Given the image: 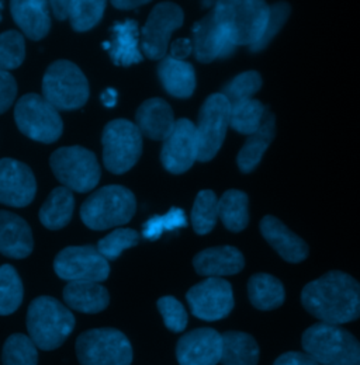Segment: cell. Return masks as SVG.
Masks as SVG:
<instances>
[{
  "label": "cell",
  "mask_w": 360,
  "mask_h": 365,
  "mask_svg": "<svg viewBox=\"0 0 360 365\" xmlns=\"http://www.w3.org/2000/svg\"><path fill=\"white\" fill-rule=\"evenodd\" d=\"M103 163L114 175L131 170L142 153V135L134 123L129 120L110 121L101 135Z\"/></svg>",
  "instance_id": "30bf717a"
},
{
  "label": "cell",
  "mask_w": 360,
  "mask_h": 365,
  "mask_svg": "<svg viewBox=\"0 0 360 365\" xmlns=\"http://www.w3.org/2000/svg\"><path fill=\"white\" fill-rule=\"evenodd\" d=\"M262 88V78L256 71H248L235 76L226 83L221 94L228 100L229 106L251 100L255 93Z\"/></svg>",
  "instance_id": "74e56055"
},
{
  "label": "cell",
  "mask_w": 360,
  "mask_h": 365,
  "mask_svg": "<svg viewBox=\"0 0 360 365\" xmlns=\"http://www.w3.org/2000/svg\"><path fill=\"white\" fill-rule=\"evenodd\" d=\"M303 349L319 365H360V341L341 326L313 324L303 334Z\"/></svg>",
  "instance_id": "3957f363"
},
{
  "label": "cell",
  "mask_w": 360,
  "mask_h": 365,
  "mask_svg": "<svg viewBox=\"0 0 360 365\" xmlns=\"http://www.w3.org/2000/svg\"><path fill=\"white\" fill-rule=\"evenodd\" d=\"M214 14L234 46H255L269 21L270 6L262 0L217 1Z\"/></svg>",
  "instance_id": "7a4b0ae2"
},
{
  "label": "cell",
  "mask_w": 360,
  "mask_h": 365,
  "mask_svg": "<svg viewBox=\"0 0 360 365\" xmlns=\"http://www.w3.org/2000/svg\"><path fill=\"white\" fill-rule=\"evenodd\" d=\"M184 21L183 10L176 3H158L148 16L141 30V49L152 61L164 59L168 52L171 37Z\"/></svg>",
  "instance_id": "7c38bea8"
},
{
  "label": "cell",
  "mask_w": 360,
  "mask_h": 365,
  "mask_svg": "<svg viewBox=\"0 0 360 365\" xmlns=\"http://www.w3.org/2000/svg\"><path fill=\"white\" fill-rule=\"evenodd\" d=\"M158 76L171 96L187 98L196 89V72L191 63L165 56L158 65Z\"/></svg>",
  "instance_id": "4316f807"
},
{
  "label": "cell",
  "mask_w": 360,
  "mask_h": 365,
  "mask_svg": "<svg viewBox=\"0 0 360 365\" xmlns=\"http://www.w3.org/2000/svg\"><path fill=\"white\" fill-rule=\"evenodd\" d=\"M158 309L164 318L165 326L174 331V333H180L186 329L187 326V312L184 307L180 304L179 301L174 297H162L158 301Z\"/></svg>",
  "instance_id": "60d3db41"
},
{
  "label": "cell",
  "mask_w": 360,
  "mask_h": 365,
  "mask_svg": "<svg viewBox=\"0 0 360 365\" xmlns=\"http://www.w3.org/2000/svg\"><path fill=\"white\" fill-rule=\"evenodd\" d=\"M54 270L61 279L103 282L109 278V262L94 246H69L58 253L54 260Z\"/></svg>",
  "instance_id": "4fadbf2b"
},
{
  "label": "cell",
  "mask_w": 360,
  "mask_h": 365,
  "mask_svg": "<svg viewBox=\"0 0 360 365\" xmlns=\"http://www.w3.org/2000/svg\"><path fill=\"white\" fill-rule=\"evenodd\" d=\"M193 266L200 275L221 278L239 273L245 266V259L234 246H217L200 252L194 257Z\"/></svg>",
  "instance_id": "cb8c5ba5"
},
{
  "label": "cell",
  "mask_w": 360,
  "mask_h": 365,
  "mask_svg": "<svg viewBox=\"0 0 360 365\" xmlns=\"http://www.w3.org/2000/svg\"><path fill=\"white\" fill-rule=\"evenodd\" d=\"M37 182L33 170L16 159H0V204L23 208L33 202Z\"/></svg>",
  "instance_id": "9a60e30c"
},
{
  "label": "cell",
  "mask_w": 360,
  "mask_h": 365,
  "mask_svg": "<svg viewBox=\"0 0 360 365\" xmlns=\"http://www.w3.org/2000/svg\"><path fill=\"white\" fill-rule=\"evenodd\" d=\"M1 359L3 365H37V346L24 334H11L3 346Z\"/></svg>",
  "instance_id": "d590c367"
},
{
  "label": "cell",
  "mask_w": 360,
  "mask_h": 365,
  "mask_svg": "<svg viewBox=\"0 0 360 365\" xmlns=\"http://www.w3.org/2000/svg\"><path fill=\"white\" fill-rule=\"evenodd\" d=\"M172 107L159 97L144 101L135 114V125L141 135L154 140H165L175 128Z\"/></svg>",
  "instance_id": "d6986e66"
},
{
  "label": "cell",
  "mask_w": 360,
  "mask_h": 365,
  "mask_svg": "<svg viewBox=\"0 0 360 365\" xmlns=\"http://www.w3.org/2000/svg\"><path fill=\"white\" fill-rule=\"evenodd\" d=\"M290 10H291L290 4L284 3V1H277L270 7L269 21H268L266 30H265L262 38L255 46H251L252 52L261 51L269 44L271 38L280 31V29L287 21V19L290 16Z\"/></svg>",
  "instance_id": "b9f144b4"
},
{
  "label": "cell",
  "mask_w": 360,
  "mask_h": 365,
  "mask_svg": "<svg viewBox=\"0 0 360 365\" xmlns=\"http://www.w3.org/2000/svg\"><path fill=\"white\" fill-rule=\"evenodd\" d=\"M75 327L74 314L52 297L36 298L27 311V330L33 343L45 351L64 344Z\"/></svg>",
  "instance_id": "277c9868"
},
{
  "label": "cell",
  "mask_w": 360,
  "mask_h": 365,
  "mask_svg": "<svg viewBox=\"0 0 360 365\" xmlns=\"http://www.w3.org/2000/svg\"><path fill=\"white\" fill-rule=\"evenodd\" d=\"M103 48L109 51V49H110V41H104V43H103Z\"/></svg>",
  "instance_id": "c3c4849f"
},
{
  "label": "cell",
  "mask_w": 360,
  "mask_h": 365,
  "mask_svg": "<svg viewBox=\"0 0 360 365\" xmlns=\"http://www.w3.org/2000/svg\"><path fill=\"white\" fill-rule=\"evenodd\" d=\"M274 135H276V117L266 110L261 128L255 134L249 135L245 145L238 153L236 162L242 173H251L258 168Z\"/></svg>",
  "instance_id": "83f0119b"
},
{
  "label": "cell",
  "mask_w": 360,
  "mask_h": 365,
  "mask_svg": "<svg viewBox=\"0 0 360 365\" xmlns=\"http://www.w3.org/2000/svg\"><path fill=\"white\" fill-rule=\"evenodd\" d=\"M186 298L191 314L207 322L224 319L234 309L232 287L223 278H206L191 287Z\"/></svg>",
  "instance_id": "5bb4252c"
},
{
  "label": "cell",
  "mask_w": 360,
  "mask_h": 365,
  "mask_svg": "<svg viewBox=\"0 0 360 365\" xmlns=\"http://www.w3.org/2000/svg\"><path fill=\"white\" fill-rule=\"evenodd\" d=\"M76 356L82 365H131L133 347L117 329H91L76 339Z\"/></svg>",
  "instance_id": "ba28073f"
},
{
  "label": "cell",
  "mask_w": 360,
  "mask_h": 365,
  "mask_svg": "<svg viewBox=\"0 0 360 365\" xmlns=\"http://www.w3.org/2000/svg\"><path fill=\"white\" fill-rule=\"evenodd\" d=\"M74 210L75 198L72 191L66 187H56L49 192L40 210V222L51 230L65 228L72 220Z\"/></svg>",
  "instance_id": "f1b7e54d"
},
{
  "label": "cell",
  "mask_w": 360,
  "mask_h": 365,
  "mask_svg": "<svg viewBox=\"0 0 360 365\" xmlns=\"http://www.w3.org/2000/svg\"><path fill=\"white\" fill-rule=\"evenodd\" d=\"M139 242V233L134 229L120 228L113 230L97 242L96 249L109 262L116 260L119 256L130 247H134Z\"/></svg>",
  "instance_id": "f35d334b"
},
{
  "label": "cell",
  "mask_w": 360,
  "mask_h": 365,
  "mask_svg": "<svg viewBox=\"0 0 360 365\" xmlns=\"http://www.w3.org/2000/svg\"><path fill=\"white\" fill-rule=\"evenodd\" d=\"M187 224V217L181 208H171L165 215H156L148 220L142 229V236L148 240H156L164 232L186 228Z\"/></svg>",
  "instance_id": "ab89813d"
},
{
  "label": "cell",
  "mask_w": 360,
  "mask_h": 365,
  "mask_svg": "<svg viewBox=\"0 0 360 365\" xmlns=\"http://www.w3.org/2000/svg\"><path fill=\"white\" fill-rule=\"evenodd\" d=\"M113 38L110 41V58L117 66H131L139 63L144 55L139 49V26L135 20L116 23L110 29Z\"/></svg>",
  "instance_id": "d4e9b609"
},
{
  "label": "cell",
  "mask_w": 360,
  "mask_h": 365,
  "mask_svg": "<svg viewBox=\"0 0 360 365\" xmlns=\"http://www.w3.org/2000/svg\"><path fill=\"white\" fill-rule=\"evenodd\" d=\"M51 10L56 20H69L76 33H86L103 19L106 1L101 0H52Z\"/></svg>",
  "instance_id": "44dd1931"
},
{
  "label": "cell",
  "mask_w": 360,
  "mask_h": 365,
  "mask_svg": "<svg viewBox=\"0 0 360 365\" xmlns=\"http://www.w3.org/2000/svg\"><path fill=\"white\" fill-rule=\"evenodd\" d=\"M221 363L224 365H258L259 346L256 340L242 331H225Z\"/></svg>",
  "instance_id": "f546056e"
},
{
  "label": "cell",
  "mask_w": 360,
  "mask_h": 365,
  "mask_svg": "<svg viewBox=\"0 0 360 365\" xmlns=\"http://www.w3.org/2000/svg\"><path fill=\"white\" fill-rule=\"evenodd\" d=\"M193 52L199 62L209 63L217 58H226L236 49L228 33L217 20L214 10L193 26Z\"/></svg>",
  "instance_id": "ac0fdd59"
},
{
  "label": "cell",
  "mask_w": 360,
  "mask_h": 365,
  "mask_svg": "<svg viewBox=\"0 0 360 365\" xmlns=\"http://www.w3.org/2000/svg\"><path fill=\"white\" fill-rule=\"evenodd\" d=\"M26 58V41L20 31L9 30L0 34V69H17Z\"/></svg>",
  "instance_id": "8d00e7d4"
},
{
  "label": "cell",
  "mask_w": 360,
  "mask_h": 365,
  "mask_svg": "<svg viewBox=\"0 0 360 365\" xmlns=\"http://www.w3.org/2000/svg\"><path fill=\"white\" fill-rule=\"evenodd\" d=\"M34 249L30 225L19 215L0 210V253L10 259H26Z\"/></svg>",
  "instance_id": "ffe728a7"
},
{
  "label": "cell",
  "mask_w": 360,
  "mask_h": 365,
  "mask_svg": "<svg viewBox=\"0 0 360 365\" xmlns=\"http://www.w3.org/2000/svg\"><path fill=\"white\" fill-rule=\"evenodd\" d=\"M100 98L104 107H114L117 104V91L114 89H107L101 93Z\"/></svg>",
  "instance_id": "7dc6e473"
},
{
  "label": "cell",
  "mask_w": 360,
  "mask_h": 365,
  "mask_svg": "<svg viewBox=\"0 0 360 365\" xmlns=\"http://www.w3.org/2000/svg\"><path fill=\"white\" fill-rule=\"evenodd\" d=\"M24 297L23 282L16 269L10 264L0 267V317L14 314Z\"/></svg>",
  "instance_id": "836d02e7"
},
{
  "label": "cell",
  "mask_w": 360,
  "mask_h": 365,
  "mask_svg": "<svg viewBox=\"0 0 360 365\" xmlns=\"http://www.w3.org/2000/svg\"><path fill=\"white\" fill-rule=\"evenodd\" d=\"M14 120L23 135L46 145L58 140L64 131L58 110L36 93H29L19 98L14 108Z\"/></svg>",
  "instance_id": "9c48e42d"
},
{
  "label": "cell",
  "mask_w": 360,
  "mask_h": 365,
  "mask_svg": "<svg viewBox=\"0 0 360 365\" xmlns=\"http://www.w3.org/2000/svg\"><path fill=\"white\" fill-rule=\"evenodd\" d=\"M231 106L221 93L211 94L200 108L196 125L197 160H211L224 143L229 127Z\"/></svg>",
  "instance_id": "8fae6325"
},
{
  "label": "cell",
  "mask_w": 360,
  "mask_h": 365,
  "mask_svg": "<svg viewBox=\"0 0 360 365\" xmlns=\"http://www.w3.org/2000/svg\"><path fill=\"white\" fill-rule=\"evenodd\" d=\"M1 9H3V3L0 1V21H1Z\"/></svg>",
  "instance_id": "681fc988"
},
{
  "label": "cell",
  "mask_w": 360,
  "mask_h": 365,
  "mask_svg": "<svg viewBox=\"0 0 360 365\" xmlns=\"http://www.w3.org/2000/svg\"><path fill=\"white\" fill-rule=\"evenodd\" d=\"M191 52H193V44L187 38H179L171 46V56L178 61H183Z\"/></svg>",
  "instance_id": "f6af8a7d"
},
{
  "label": "cell",
  "mask_w": 360,
  "mask_h": 365,
  "mask_svg": "<svg viewBox=\"0 0 360 365\" xmlns=\"http://www.w3.org/2000/svg\"><path fill=\"white\" fill-rule=\"evenodd\" d=\"M197 160V139L196 125L180 118L175 124L171 135L164 140L161 150V162L164 168L174 175L187 172Z\"/></svg>",
  "instance_id": "2e32d148"
},
{
  "label": "cell",
  "mask_w": 360,
  "mask_h": 365,
  "mask_svg": "<svg viewBox=\"0 0 360 365\" xmlns=\"http://www.w3.org/2000/svg\"><path fill=\"white\" fill-rule=\"evenodd\" d=\"M219 220V198L214 191L203 190L197 194L191 210V225L197 235L210 233Z\"/></svg>",
  "instance_id": "e575fe53"
},
{
  "label": "cell",
  "mask_w": 360,
  "mask_h": 365,
  "mask_svg": "<svg viewBox=\"0 0 360 365\" xmlns=\"http://www.w3.org/2000/svg\"><path fill=\"white\" fill-rule=\"evenodd\" d=\"M49 166L56 180L71 191L89 192L101 178L96 155L79 145L56 149L49 158Z\"/></svg>",
  "instance_id": "52a82bcc"
},
{
  "label": "cell",
  "mask_w": 360,
  "mask_h": 365,
  "mask_svg": "<svg viewBox=\"0 0 360 365\" xmlns=\"http://www.w3.org/2000/svg\"><path fill=\"white\" fill-rule=\"evenodd\" d=\"M17 96L16 79L9 73L0 69V114L6 113Z\"/></svg>",
  "instance_id": "7bdbcfd3"
},
{
  "label": "cell",
  "mask_w": 360,
  "mask_h": 365,
  "mask_svg": "<svg viewBox=\"0 0 360 365\" xmlns=\"http://www.w3.org/2000/svg\"><path fill=\"white\" fill-rule=\"evenodd\" d=\"M301 302L321 323H349L360 318V284L349 274L329 272L304 287Z\"/></svg>",
  "instance_id": "6da1fadb"
},
{
  "label": "cell",
  "mask_w": 360,
  "mask_h": 365,
  "mask_svg": "<svg viewBox=\"0 0 360 365\" xmlns=\"http://www.w3.org/2000/svg\"><path fill=\"white\" fill-rule=\"evenodd\" d=\"M136 211L131 190L123 185H106L94 191L81 207L82 222L93 230L121 227L129 224Z\"/></svg>",
  "instance_id": "5b68a950"
},
{
  "label": "cell",
  "mask_w": 360,
  "mask_h": 365,
  "mask_svg": "<svg viewBox=\"0 0 360 365\" xmlns=\"http://www.w3.org/2000/svg\"><path fill=\"white\" fill-rule=\"evenodd\" d=\"M111 3L114 7H117L120 10H131V9L141 7L144 4H148L149 1H146V0H114Z\"/></svg>",
  "instance_id": "bcb514c9"
},
{
  "label": "cell",
  "mask_w": 360,
  "mask_h": 365,
  "mask_svg": "<svg viewBox=\"0 0 360 365\" xmlns=\"http://www.w3.org/2000/svg\"><path fill=\"white\" fill-rule=\"evenodd\" d=\"M261 232L270 246L289 263H300L309 256L307 243L280 220L268 215L261 221Z\"/></svg>",
  "instance_id": "7402d4cb"
},
{
  "label": "cell",
  "mask_w": 360,
  "mask_h": 365,
  "mask_svg": "<svg viewBox=\"0 0 360 365\" xmlns=\"http://www.w3.org/2000/svg\"><path fill=\"white\" fill-rule=\"evenodd\" d=\"M223 337L210 327L194 329L183 334L176 346L180 365H217L221 361Z\"/></svg>",
  "instance_id": "e0dca14e"
},
{
  "label": "cell",
  "mask_w": 360,
  "mask_h": 365,
  "mask_svg": "<svg viewBox=\"0 0 360 365\" xmlns=\"http://www.w3.org/2000/svg\"><path fill=\"white\" fill-rule=\"evenodd\" d=\"M248 294L252 305L261 311L276 309L284 302V287L270 274L252 275L248 282Z\"/></svg>",
  "instance_id": "4dcf8cb0"
},
{
  "label": "cell",
  "mask_w": 360,
  "mask_h": 365,
  "mask_svg": "<svg viewBox=\"0 0 360 365\" xmlns=\"http://www.w3.org/2000/svg\"><path fill=\"white\" fill-rule=\"evenodd\" d=\"M265 113V106L255 98L234 104L229 111V127L242 135H252L261 128Z\"/></svg>",
  "instance_id": "d6a6232c"
},
{
  "label": "cell",
  "mask_w": 360,
  "mask_h": 365,
  "mask_svg": "<svg viewBox=\"0 0 360 365\" xmlns=\"http://www.w3.org/2000/svg\"><path fill=\"white\" fill-rule=\"evenodd\" d=\"M273 365H319L306 353L289 351L281 354Z\"/></svg>",
  "instance_id": "ee69618b"
},
{
  "label": "cell",
  "mask_w": 360,
  "mask_h": 365,
  "mask_svg": "<svg viewBox=\"0 0 360 365\" xmlns=\"http://www.w3.org/2000/svg\"><path fill=\"white\" fill-rule=\"evenodd\" d=\"M89 82L85 73L71 61L52 62L43 78V97L56 110L82 108L89 100Z\"/></svg>",
  "instance_id": "8992f818"
},
{
  "label": "cell",
  "mask_w": 360,
  "mask_h": 365,
  "mask_svg": "<svg viewBox=\"0 0 360 365\" xmlns=\"http://www.w3.org/2000/svg\"><path fill=\"white\" fill-rule=\"evenodd\" d=\"M10 13L24 36L40 41L51 30L49 3L45 0H13Z\"/></svg>",
  "instance_id": "603a6c76"
},
{
  "label": "cell",
  "mask_w": 360,
  "mask_h": 365,
  "mask_svg": "<svg viewBox=\"0 0 360 365\" xmlns=\"http://www.w3.org/2000/svg\"><path fill=\"white\" fill-rule=\"evenodd\" d=\"M64 301L82 314H99L109 307V291L99 282L74 281L64 288Z\"/></svg>",
  "instance_id": "484cf974"
},
{
  "label": "cell",
  "mask_w": 360,
  "mask_h": 365,
  "mask_svg": "<svg viewBox=\"0 0 360 365\" xmlns=\"http://www.w3.org/2000/svg\"><path fill=\"white\" fill-rule=\"evenodd\" d=\"M248 195L239 190H228L219 200V218L231 232H241L249 224Z\"/></svg>",
  "instance_id": "1f68e13d"
}]
</instances>
